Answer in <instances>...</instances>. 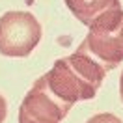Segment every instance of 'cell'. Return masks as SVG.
Segmentation results:
<instances>
[{"mask_svg": "<svg viewBox=\"0 0 123 123\" xmlns=\"http://www.w3.org/2000/svg\"><path fill=\"white\" fill-rule=\"evenodd\" d=\"M41 24L30 11H6L0 17V54L24 58L41 41Z\"/></svg>", "mask_w": 123, "mask_h": 123, "instance_id": "cell-3", "label": "cell"}, {"mask_svg": "<svg viewBox=\"0 0 123 123\" xmlns=\"http://www.w3.org/2000/svg\"><path fill=\"white\" fill-rule=\"evenodd\" d=\"M106 69L90 54L77 49L65 58H58L52 69L43 75L47 88L62 103L73 106L78 101L93 99L99 92Z\"/></svg>", "mask_w": 123, "mask_h": 123, "instance_id": "cell-1", "label": "cell"}, {"mask_svg": "<svg viewBox=\"0 0 123 123\" xmlns=\"http://www.w3.org/2000/svg\"><path fill=\"white\" fill-rule=\"evenodd\" d=\"M80 50L90 54L105 69L112 71L123 62V9L114 8L95 19L90 26Z\"/></svg>", "mask_w": 123, "mask_h": 123, "instance_id": "cell-2", "label": "cell"}, {"mask_svg": "<svg viewBox=\"0 0 123 123\" xmlns=\"http://www.w3.org/2000/svg\"><path fill=\"white\" fill-rule=\"evenodd\" d=\"M119 97H121V103H123V71H121V78H119Z\"/></svg>", "mask_w": 123, "mask_h": 123, "instance_id": "cell-8", "label": "cell"}, {"mask_svg": "<svg viewBox=\"0 0 123 123\" xmlns=\"http://www.w3.org/2000/svg\"><path fill=\"white\" fill-rule=\"evenodd\" d=\"M71 9V13L86 26L99 19L103 13H106L114 8H119V0H63Z\"/></svg>", "mask_w": 123, "mask_h": 123, "instance_id": "cell-5", "label": "cell"}, {"mask_svg": "<svg viewBox=\"0 0 123 123\" xmlns=\"http://www.w3.org/2000/svg\"><path fill=\"white\" fill-rule=\"evenodd\" d=\"M6 116H8V103L4 99V95L0 93V123L6 121Z\"/></svg>", "mask_w": 123, "mask_h": 123, "instance_id": "cell-7", "label": "cell"}, {"mask_svg": "<svg viewBox=\"0 0 123 123\" xmlns=\"http://www.w3.org/2000/svg\"><path fill=\"white\" fill-rule=\"evenodd\" d=\"M71 108L73 106L54 97L43 77H39L21 103L19 123H60Z\"/></svg>", "mask_w": 123, "mask_h": 123, "instance_id": "cell-4", "label": "cell"}, {"mask_svg": "<svg viewBox=\"0 0 123 123\" xmlns=\"http://www.w3.org/2000/svg\"><path fill=\"white\" fill-rule=\"evenodd\" d=\"M86 123H123L116 114H110V112H103V114H95L92 116Z\"/></svg>", "mask_w": 123, "mask_h": 123, "instance_id": "cell-6", "label": "cell"}]
</instances>
